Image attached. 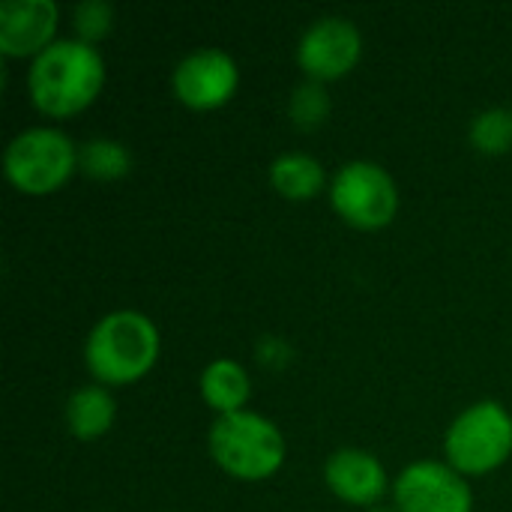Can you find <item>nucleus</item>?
<instances>
[{"mask_svg": "<svg viewBox=\"0 0 512 512\" xmlns=\"http://www.w3.org/2000/svg\"><path fill=\"white\" fill-rule=\"evenodd\" d=\"M78 165V150L60 129L36 126L12 138L3 156L6 177L27 195H48L69 180Z\"/></svg>", "mask_w": 512, "mask_h": 512, "instance_id": "4", "label": "nucleus"}, {"mask_svg": "<svg viewBox=\"0 0 512 512\" xmlns=\"http://www.w3.org/2000/svg\"><path fill=\"white\" fill-rule=\"evenodd\" d=\"M363 51V39L354 21L330 15L315 21L297 48V60L303 66V72H309L318 81L327 78H342L345 72L354 69V63L360 60Z\"/></svg>", "mask_w": 512, "mask_h": 512, "instance_id": "8", "label": "nucleus"}, {"mask_svg": "<svg viewBox=\"0 0 512 512\" xmlns=\"http://www.w3.org/2000/svg\"><path fill=\"white\" fill-rule=\"evenodd\" d=\"M471 141L486 153H504L512 147V111L495 108L474 120Z\"/></svg>", "mask_w": 512, "mask_h": 512, "instance_id": "16", "label": "nucleus"}, {"mask_svg": "<svg viewBox=\"0 0 512 512\" xmlns=\"http://www.w3.org/2000/svg\"><path fill=\"white\" fill-rule=\"evenodd\" d=\"M240 72L231 54L219 48H201L183 57L174 69V90L189 108H216L225 105L237 90Z\"/></svg>", "mask_w": 512, "mask_h": 512, "instance_id": "9", "label": "nucleus"}, {"mask_svg": "<svg viewBox=\"0 0 512 512\" xmlns=\"http://www.w3.org/2000/svg\"><path fill=\"white\" fill-rule=\"evenodd\" d=\"M375 512H381V510H375ZM384 512H390V510H384Z\"/></svg>", "mask_w": 512, "mask_h": 512, "instance_id": "19", "label": "nucleus"}, {"mask_svg": "<svg viewBox=\"0 0 512 512\" xmlns=\"http://www.w3.org/2000/svg\"><path fill=\"white\" fill-rule=\"evenodd\" d=\"M201 393H204V402L219 411V417L234 414L249 399V378L240 363L216 360L201 375Z\"/></svg>", "mask_w": 512, "mask_h": 512, "instance_id": "13", "label": "nucleus"}, {"mask_svg": "<svg viewBox=\"0 0 512 512\" xmlns=\"http://www.w3.org/2000/svg\"><path fill=\"white\" fill-rule=\"evenodd\" d=\"M159 354V333L153 321L141 312H111L105 315L87 339V369L102 384H132Z\"/></svg>", "mask_w": 512, "mask_h": 512, "instance_id": "2", "label": "nucleus"}, {"mask_svg": "<svg viewBox=\"0 0 512 512\" xmlns=\"http://www.w3.org/2000/svg\"><path fill=\"white\" fill-rule=\"evenodd\" d=\"M102 81V57L84 39L51 42L42 54H36L27 75V87L36 108L51 117H69L87 108L102 90Z\"/></svg>", "mask_w": 512, "mask_h": 512, "instance_id": "1", "label": "nucleus"}, {"mask_svg": "<svg viewBox=\"0 0 512 512\" xmlns=\"http://www.w3.org/2000/svg\"><path fill=\"white\" fill-rule=\"evenodd\" d=\"M270 180H273V186L285 198L303 201V198H312V195L321 192V186H324V168H321L318 159H312L306 153H285V156H279L273 162Z\"/></svg>", "mask_w": 512, "mask_h": 512, "instance_id": "14", "label": "nucleus"}, {"mask_svg": "<svg viewBox=\"0 0 512 512\" xmlns=\"http://www.w3.org/2000/svg\"><path fill=\"white\" fill-rule=\"evenodd\" d=\"M512 453V417L498 402L471 405L447 432V456L462 474H486Z\"/></svg>", "mask_w": 512, "mask_h": 512, "instance_id": "5", "label": "nucleus"}, {"mask_svg": "<svg viewBox=\"0 0 512 512\" xmlns=\"http://www.w3.org/2000/svg\"><path fill=\"white\" fill-rule=\"evenodd\" d=\"M75 27H78V33L84 36V42H87V39L105 36L108 27H111V6L102 3V0H87V3H81V6L75 9Z\"/></svg>", "mask_w": 512, "mask_h": 512, "instance_id": "18", "label": "nucleus"}, {"mask_svg": "<svg viewBox=\"0 0 512 512\" xmlns=\"http://www.w3.org/2000/svg\"><path fill=\"white\" fill-rule=\"evenodd\" d=\"M210 453L237 480H264L285 462L282 432L252 411L222 414L210 429Z\"/></svg>", "mask_w": 512, "mask_h": 512, "instance_id": "3", "label": "nucleus"}, {"mask_svg": "<svg viewBox=\"0 0 512 512\" xmlns=\"http://www.w3.org/2000/svg\"><path fill=\"white\" fill-rule=\"evenodd\" d=\"M114 414H117V405L111 399L108 390L102 387H81L72 393L69 405H66V420H69V429L75 438L81 441H93V438H102L111 423H114Z\"/></svg>", "mask_w": 512, "mask_h": 512, "instance_id": "12", "label": "nucleus"}, {"mask_svg": "<svg viewBox=\"0 0 512 512\" xmlns=\"http://www.w3.org/2000/svg\"><path fill=\"white\" fill-rule=\"evenodd\" d=\"M132 159H129V150L117 141H108V138H99V141H87L81 150H78V168L96 180H114V177H123L129 171Z\"/></svg>", "mask_w": 512, "mask_h": 512, "instance_id": "15", "label": "nucleus"}, {"mask_svg": "<svg viewBox=\"0 0 512 512\" xmlns=\"http://www.w3.org/2000/svg\"><path fill=\"white\" fill-rule=\"evenodd\" d=\"M327 108H330V102H327V93H324V87L321 84H303L297 93H294V99H291V114H294V120L300 123V126H315V123H321L324 120V114H327Z\"/></svg>", "mask_w": 512, "mask_h": 512, "instance_id": "17", "label": "nucleus"}, {"mask_svg": "<svg viewBox=\"0 0 512 512\" xmlns=\"http://www.w3.org/2000/svg\"><path fill=\"white\" fill-rule=\"evenodd\" d=\"M327 486L348 504H375L387 489L384 465L363 450H339L327 462Z\"/></svg>", "mask_w": 512, "mask_h": 512, "instance_id": "11", "label": "nucleus"}, {"mask_svg": "<svg viewBox=\"0 0 512 512\" xmlns=\"http://www.w3.org/2000/svg\"><path fill=\"white\" fill-rule=\"evenodd\" d=\"M330 201L336 213L357 228H381L399 207L393 177L375 162H348L330 186Z\"/></svg>", "mask_w": 512, "mask_h": 512, "instance_id": "6", "label": "nucleus"}, {"mask_svg": "<svg viewBox=\"0 0 512 512\" xmlns=\"http://www.w3.org/2000/svg\"><path fill=\"white\" fill-rule=\"evenodd\" d=\"M57 27L51 0H3L0 3V51L9 57L42 54Z\"/></svg>", "mask_w": 512, "mask_h": 512, "instance_id": "10", "label": "nucleus"}, {"mask_svg": "<svg viewBox=\"0 0 512 512\" xmlns=\"http://www.w3.org/2000/svg\"><path fill=\"white\" fill-rule=\"evenodd\" d=\"M396 504L402 512H471V489L441 462H417L396 480Z\"/></svg>", "mask_w": 512, "mask_h": 512, "instance_id": "7", "label": "nucleus"}]
</instances>
